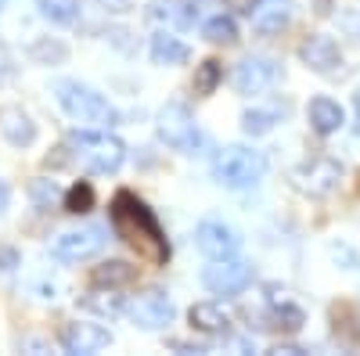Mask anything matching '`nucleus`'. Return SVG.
<instances>
[{"label": "nucleus", "instance_id": "nucleus-9", "mask_svg": "<svg viewBox=\"0 0 360 356\" xmlns=\"http://www.w3.org/2000/svg\"><path fill=\"white\" fill-rule=\"evenodd\" d=\"M195 245L205 259H224V256L242 252V234L224 220H202L195 230Z\"/></svg>", "mask_w": 360, "mask_h": 356}, {"label": "nucleus", "instance_id": "nucleus-7", "mask_svg": "<svg viewBox=\"0 0 360 356\" xmlns=\"http://www.w3.org/2000/svg\"><path fill=\"white\" fill-rule=\"evenodd\" d=\"M108 242V230L98 227V223H86L79 230H65V234H58L54 242H51V256L54 259H62V263H76V259H90V256H98Z\"/></svg>", "mask_w": 360, "mask_h": 356}, {"label": "nucleus", "instance_id": "nucleus-4", "mask_svg": "<svg viewBox=\"0 0 360 356\" xmlns=\"http://www.w3.org/2000/svg\"><path fill=\"white\" fill-rule=\"evenodd\" d=\"M54 94H58V105L65 108V115L76 119V123H94V126H115L119 123L115 105H108L98 91H90L79 79H58Z\"/></svg>", "mask_w": 360, "mask_h": 356}, {"label": "nucleus", "instance_id": "nucleus-16", "mask_svg": "<svg viewBox=\"0 0 360 356\" xmlns=\"http://www.w3.org/2000/svg\"><path fill=\"white\" fill-rule=\"evenodd\" d=\"M307 115H310L314 133H321V137L339 133V126L346 123L342 105H339V101H332V98H314V101H310V108H307Z\"/></svg>", "mask_w": 360, "mask_h": 356}, {"label": "nucleus", "instance_id": "nucleus-20", "mask_svg": "<svg viewBox=\"0 0 360 356\" xmlns=\"http://www.w3.org/2000/svg\"><path fill=\"white\" fill-rule=\"evenodd\" d=\"M137 277V270L130 263H123V259H108V263H101L98 270H94V284H108V288H119V284H130Z\"/></svg>", "mask_w": 360, "mask_h": 356}, {"label": "nucleus", "instance_id": "nucleus-6", "mask_svg": "<svg viewBox=\"0 0 360 356\" xmlns=\"http://www.w3.org/2000/svg\"><path fill=\"white\" fill-rule=\"evenodd\" d=\"M123 313L130 317V324H134V328H141V331H166L169 324H173V317H176V306H173V299H169L162 288H148V291L134 295Z\"/></svg>", "mask_w": 360, "mask_h": 356}, {"label": "nucleus", "instance_id": "nucleus-10", "mask_svg": "<svg viewBox=\"0 0 360 356\" xmlns=\"http://www.w3.org/2000/svg\"><path fill=\"white\" fill-rule=\"evenodd\" d=\"M278 79V62L266 54H249L242 58V65L234 69V91L238 94H259Z\"/></svg>", "mask_w": 360, "mask_h": 356}, {"label": "nucleus", "instance_id": "nucleus-8", "mask_svg": "<svg viewBox=\"0 0 360 356\" xmlns=\"http://www.w3.org/2000/svg\"><path fill=\"white\" fill-rule=\"evenodd\" d=\"M252 281V266L238 256H224V259H209V266L202 270V284L213 295H238L245 291Z\"/></svg>", "mask_w": 360, "mask_h": 356}, {"label": "nucleus", "instance_id": "nucleus-2", "mask_svg": "<svg viewBox=\"0 0 360 356\" xmlns=\"http://www.w3.org/2000/svg\"><path fill=\"white\" fill-rule=\"evenodd\" d=\"M69 147L72 159L94 176H108L127 162V144L112 137L108 130H76L69 133Z\"/></svg>", "mask_w": 360, "mask_h": 356}, {"label": "nucleus", "instance_id": "nucleus-22", "mask_svg": "<svg viewBox=\"0 0 360 356\" xmlns=\"http://www.w3.org/2000/svg\"><path fill=\"white\" fill-rule=\"evenodd\" d=\"M274 123H278V112H274V108H249V112L242 115V130H245L249 137L270 133V130H274Z\"/></svg>", "mask_w": 360, "mask_h": 356}, {"label": "nucleus", "instance_id": "nucleus-15", "mask_svg": "<svg viewBox=\"0 0 360 356\" xmlns=\"http://www.w3.org/2000/svg\"><path fill=\"white\" fill-rule=\"evenodd\" d=\"M0 133H4V140L15 144V147H29L37 140V123L22 108L4 105V108H0Z\"/></svg>", "mask_w": 360, "mask_h": 356}, {"label": "nucleus", "instance_id": "nucleus-11", "mask_svg": "<svg viewBox=\"0 0 360 356\" xmlns=\"http://www.w3.org/2000/svg\"><path fill=\"white\" fill-rule=\"evenodd\" d=\"M299 58H303V65L328 76V72H335L342 65V51L332 37H324V33H314L303 40V47H299Z\"/></svg>", "mask_w": 360, "mask_h": 356}, {"label": "nucleus", "instance_id": "nucleus-24", "mask_svg": "<svg viewBox=\"0 0 360 356\" xmlns=\"http://www.w3.org/2000/svg\"><path fill=\"white\" fill-rule=\"evenodd\" d=\"M90 205H94V187H90L86 180H79L76 187H69L65 213H90Z\"/></svg>", "mask_w": 360, "mask_h": 356}, {"label": "nucleus", "instance_id": "nucleus-3", "mask_svg": "<svg viewBox=\"0 0 360 356\" xmlns=\"http://www.w3.org/2000/svg\"><path fill=\"white\" fill-rule=\"evenodd\" d=\"M266 173V155L256 152V147H245V144H231L217 155L213 162V176L217 184L227 187V191H249L263 180Z\"/></svg>", "mask_w": 360, "mask_h": 356}, {"label": "nucleus", "instance_id": "nucleus-25", "mask_svg": "<svg viewBox=\"0 0 360 356\" xmlns=\"http://www.w3.org/2000/svg\"><path fill=\"white\" fill-rule=\"evenodd\" d=\"M101 299H94V295H90V299H83V306L86 310H98V313H108V317H115V313H123L127 310V303L119 299V295H112V291H98Z\"/></svg>", "mask_w": 360, "mask_h": 356}, {"label": "nucleus", "instance_id": "nucleus-27", "mask_svg": "<svg viewBox=\"0 0 360 356\" xmlns=\"http://www.w3.org/2000/svg\"><path fill=\"white\" fill-rule=\"evenodd\" d=\"M33 195H37L40 202H51V198L58 195V187H54V180H40V184H33Z\"/></svg>", "mask_w": 360, "mask_h": 356}, {"label": "nucleus", "instance_id": "nucleus-28", "mask_svg": "<svg viewBox=\"0 0 360 356\" xmlns=\"http://www.w3.org/2000/svg\"><path fill=\"white\" fill-rule=\"evenodd\" d=\"M8 205H11V191H8V184L0 180V216L8 213Z\"/></svg>", "mask_w": 360, "mask_h": 356}, {"label": "nucleus", "instance_id": "nucleus-19", "mask_svg": "<svg viewBox=\"0 0 360 356\" xmlns=\"http://www.w3.org/2000/svg\"><path fill=\"white\" fill-rule=\"evenodd\" d=\"M37 8L51 25H76L79 22V0H37Z\"/></svg>", "mask_w": 360, "mask_h": 356}, {"label": "nucleus", "instance_id": "nucleus-26", "mask_svg": "<svg viewBox=\"0 0 360 356\" xmlns=\"http://www.w3.org/2000/svg\"><path fill=\"white\" fill-rule=\"evenodd\" d=\"M217 76H220L217 62H205V65H202V76H198V83H195V91H198V94H209V91H213V83H217Z\"/></svg>", "mask_w": 360, "mask_h": 356}, {"label": "nucleus", "instance_id": "nucleus-1", "mask_svg": "<svg viewBox=\"0 0 360 356\" xmlns=\"http://www.w3.org/2000/svg\"><path fill=\"white\" fill-rule=\"evenodd\" d=\"M108 216H112V230H115V237H123V245L134 249L137 259L152 263V266H162V263L169 259L166 234H162L155 213L148 209V205H144L137 195L119 191V195L112 198Z\"/></svg>", "mask_w": 360, "mask_h": 356}, {"label": "nucleus", "instance_id": "nucleus-17", "mask_svg": "<svg viewBox=\"0 0 360 356\" xmlns=\"http://www.w3.org/2000/svg\"><path fill=\"white\" fill-rule=\"evenodd\" d=\"M188 317H191V328L202 335H227L231 331V317L217 303H198V306H191Z\"/></svg>", "mask_w": 360, "mask_h": 356}, {"label": "nucleus", "instance_id": "nucleus-23", "mask_svg": "<svg viewBox=\"0 0 360 356\" xmlns=\"http://www.w3.org/2000/svg\"><path fill=\"white\" fill-rule=\"evenodd\" d=\"M155 15H159V18H166V22H173V25H195L198 8L184 4V0H166V4H159V11H155Z\"/></svg>", "mask_w": 360, "mask_h": 356}, {"label": "nucleus", "instance_id": "nucleus-21", "mask_svg": "<svg viewBox=\"0 0 360 356\" xmlns=\"http://www.w3.org/2000/svg\"><path fill=\"white\" fill-rule=\"evenodd\" d=\"M202 37H205L209 44H234V40H238V22L220 11V15H213V18H205Z\"/></svg>", "mask_w": 360, "mask_h": 356}, {"label": "nucleus", "instance_id": "nucleus-13", "mask_svg": "<svg viewBox=\"0 0 360 356\" xmlns=\"http://www.w3.org/2000/svg\"><path fill=\"white\" fill-rule=\"evenodd\" d=\"M112 345V331L101 328V324H69V328L62 331V349L65 352H101Z\"/></svg>", "mask_w": 360, "mask_h": 356}, {"label": "nucleus", "instance_id": "nucleus-14", "mask_svg": "<svg viewBox=\"0 0 360 356\" xmlns=\"http://www.w3.org/2000/svg\"><path fill=\"white\" fill-rule=\"evenodd\" d=\"M339 176H342V166H339V162H332V159H314L310 166H303V169L295 173V180H299V187L310 191V195H328V191L339 184Z\"/></svg>", "mask_w": 360, "mask_h": 356}, {"label": "nucleus", "instance_id": "nucleus-18", "mask_svg": "<svg viewBox=\"0 0 360 356\" xmlns=\"http://www.w3.org/2000/svg\"><path fill=\"white\" fill-rule=\"evenodd\" d=\"M148 51H152L155 65H180V62H188V58H191V47L184 40H176L173 33H166V29L152 37V47H148Z\"/></svg>", "mask_w": 360, "mask_h": 356}, {"label": "nucleus", "instance_id": "nucleus-5", "mask_svg": "<svg viewBox=\"0 0 360 356\" xmlns=\"http://www.w3.org/2000/svg\"><path fill=\"white\" fill-rule=\"evenodd\" d=\"M155 130H159V140H162L166 147H173V152L195 155L198 147H202V133H198V126H195V115L188 112V105H180V101H173V105H166V108L159 112Z\"/></svg>", "mask_w": 360, "mask_h": 356}, {"label": "nucleus", "instance_id": "nucleus-12", "mask_svg": "<svg viewBox=\"0 0 360 356\" xmlns=\"http://www.w3.org/2000/svg\"><path fill=\"white\" fill-rule=\"evenodd\" d=\"M292 8H295V0H252L249 22H252L256 33H263V37L281 33V29L292 22Z\"/></svg>", "mask_w": 360, "mask_h": 356}, {"label": "nucleus", "instance_id": "nucleus-29", "mask_svg": "<svg viewBox=\"0 0 360 356\" xmlns=\"http://www.w3.org/2000/svg\"><path fill=\"white\" fill-rule=\"evenodd\" d=\"M353 108H356V123H353V133L360 137V86H356V94H353Z\"/></svg>", "mask_w": 360, "mask_h": 356}]
</instances>
